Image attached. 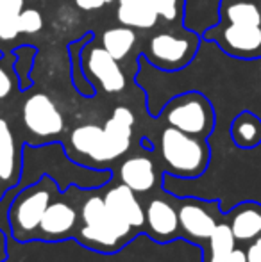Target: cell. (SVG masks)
<instances>
[{
    "label": "cell",
    "instance_id": "obj_3",
    "mask_svg": "<svg viewBox=\"0 0 261 262\" xmlns=\"http://www.w3.org/2000/svg\"><path fill=\"white\" fill-rule=\"evenodd\" d=\"M159 154L167 171L179 179H197L208 169L209 145L206 138L186 134L168 125L159 139Z\"/></svg>",
    "mask_w": 261,
    "mask_h": 262
},
{
    "label": "cell",
    "instance_id": "obj_34",
    "mask_svg": "<svg viewBox=\"0 0 261 262\" xmlns=\"http://www.w3.org/2000/svg\"><path fill=\"white\" fill-rule=\"evenodd\" d=\"M120 4H131V2H138V0H118Z\"/></svg>",
    "mask_w": 261,
    "mask_h": 262
},
{
    "label": "cell",
    "instance_id": "obj_4",
    "mask_svg": "<svg viewBox=\"0 0 261 262\" xmlns=\"http://www.w3.org/2000/svg\"><path fill=\"white\" fill-rule=\"evenodd\" d=\"M163 118L170 127L186 134L206 138L215 128V111L204 95L190 91L174 98L163 111Z\"/></svg>",
    "mask_w": 261,
    "mask_h": 262
},
{
    "label": "cell",
    "instance_id": "obj_1",
    "mask_svg": "<svg viewBox=\"0 0 261 262\" xmlns=\"http://www.w3.org/2000/svg\"><path fill=\"white\" fill-rule=\"evenodd\" d=\"M72 189L79 210V225L73 235L77 243L91 252L116 253L136 237L139 230L120 223L111 216L106 207L104 194L98 191V187L83 189L81 186L72 184Z\"/></svg>",
    "mask_w": 261,
    "mask_h": 262
},
{
    "label": "cell",
    "instance_id": "obj_27",
    "mask_svg": "<svg viewBox=\"0 0 261 262\" xmlns=\"http://www.w3.org/2000/svg\"><path fill=\"white\" fill-rule=\"evenodd\" d=\"M24 11V0H0V18L20 14Z\"/></svg>",
    "mask_w": 261,
    "mask_h": 262
},
{
    "label": "cell",
    "instance_id": "obj_11",
    "mask_svg": "<svg viewBox=\"0 0 261 262\" xmlns=\"http://www.w3.org/2000/svg\"><path fill=\"white\" fill-rule=\"evenodd\" d=\"M70 145L77 156L86 159L84 168L102 169L106 164L113 162L104 127H98L95 123L79 125L70 134Z\"/></svg>",
    "mask_w": 261,
    "mask_h": 262
},
{
    "label": "cell",
    "instance_id": "obj_7",
    "mask_svg": "<svg viewBox=\"0 0 261 262\" xmlns=\"http://www.w3.org/2000/svg\"><path fill=\"white\" fill-rule=\"evenodd\" d=\"M22 120L29 134L39 141H50L65 130L63 114L47 93H34L24 102Z\"/></svg>",
    "mask_w": 261,
    "mask_h": 262
},
{
    "label": "cell",
    "instance_id": "obj_32",
    "mask_svg": "<svg viewBox=\"0 0 261 262\" xmlns=\"http://www.w3.org/2000/svg\"><path fill=\"white\" fill-rule=\"evenodd\" d=\"M7 257V246H6V234L0 230V262H4Z\"/></svg>",
    "mask_w": 261,
    "mask_h": 262
},
{
    "label": "cell",
    "instance_id": "obj_26",
    "mask_svg": "<svg viewBox=\"0 0 261 262\" xmlns=\"http://www.w3.org/2000/svg\"><path fill=\"white\" fill-rule=\"evenodd\" d=\"M18 16L20 14H11V16L0 18V41H13L20 32V25H18Z\"/></svg>",
    "mask_w": 261,
    "mask_h": 262
},
{
    "label": "cell",
    "instance_id": "obj_25",
    "mask_svg": "<svg viewBox=\"0 0 261 262\" xmlns=\"http://www.w3.org/2000/svg\"><path fill=\"white\" fill-rule=\"evenodd\" d=\"M18 25H20L22 34H36L43 27V16L38 9H24L18 16Z\"/></svg>",
    "mask_w": 261,
    "mask_h": 262
},
{
    "label": "cell",
    "instance_id": "obj_24",
    "mask_svg": "<svg viewBox=\"0 0 261 262\" xmlns=\"http://www.w3.org/2000/svg\"><path fill=\"white\" fill-rule=\"evenodd\" d=\"M149 2L157 13V16L165 18L167 21L179 20L185 11V0H149Z\"/></svg>",
    "mask_w": 261,
    "mask_h": 262
},
{
    "label": "cell",
    "instance_id": "obj_33",
    "mask_svg": "<svg viewBox=\"0 0 261 262\" xmlns=\"http://www.w3.org/2000/svg\"><path fill=\"white\" fill-rule=\"evenodd\" d=\"M6 193H7L6 186H4V184L0 182V200H2V198H4V194H6Z\"/></svg>",
    "mask_w": 261,
    "mask_h": 262
},
{
    "label": "cell",
    "instance_id": "obj_2",
    "mask_svg": "<svg viewBox=\"0 0 261 262\" xmlns=\"http://www.w3.org/2000/svg\"><path fill=\"white\" fill-rule=\"evenodd\" d=\"M59 191L50 175H42V179L18 191L7 209V221L14 241H36L43 214Z\"/></svg>",
    "mask_w": 261,
    "mask_h": 262
},
{
    "label": "cell",
    "instance_id": "obj_21",
    "mask_svg": "<svg viewBox=\"0 0 261 262\" xmlns=\"http://www.w3.org/2000/svg\"><path fill=\"white\" fill-rule=\"evenodd\" d=\"M118 21L131 29H152L157 21V13L149 0H138L131 4H120L116 11Z\"/></svg>",
    "mask_w": 261,
    "mask_h": 262
},
{
    "label": "cell",
    "instance_id": "obj_16",
    "mask_svg": "<svg viewBox=\"0 0 261 262\" xmlns=\"http://www.w3.org/2000/svg\"><path fill=\"white\" fill-rule=\"evenodd\" d=\"M132 127H134V114L129 107H116L113 111L111 118L106 121L104 134L108 139L109 150H111L113 161L120 159L132 143Z\"/></svg>",
    "mask_w": 261,
    "mask_h": 262
},
{
    "label": "cell",
    "instance_id": "obj_29",
    "mask_svg": "<svg viewBox=\"0 0 261 262\" xmlns=\"http://www.w3.org/2000/svg\"><path fill=\"white\" fill-rule=\"evenodd\" d=\"M245 253H247V262H261V235L249 243Z\"/></svg>",
    "mask_w": 261,
    "mask_h": 262
},
{
    "label": "cell",
    "instance_id": "obj_20",
    "mask_svg": "<svg viewBox=\"0 0 261 262\" xmlns=\"http://www.w3.org/2000/svg\"><path fill=\"white\" fill-rule=\"evenodd\" d=\"M220 21L261 25V7L256 0H220Z\"/></svg>",
    "mask_w": 261,
    "mask_h": 262
},
{
    "label": "cell",
    "instance_id": "obj_23",
    "mask_svg": "<svg viewBox=\"0 0 261 262\" xmlns=\"http://www.w3.org/2000/svg\"><path fill=\"white\" fill-rule=\"evenodd\" d=\"M209 243V259L208 262H226L229 253L236 248V239L231 230V225L226 221H220L213 234L208 239Z\"/></svg>",
    "mask_w": 261,
    "mask_h": 262
},
{
    "label": "cell",
    "instance_id": "obj_30",
    "mask_svg": "<svg viewBox=\"0 0 261 262\" xmlns=\"http://www.w3.org/2000/svg\"><path fill=\"white\" fill-rule=\"evenodd\" d=\"M77 7L84 11H95V9H101L102 6H106V0H75Z\"/></svg>",
    "mask_w": 261,
    "mask_h": 262
},
{
    "label": "cell",
    "instance_id": "obj_35",
    "mask_svg": "<svg viewBox=\"0 0 261 262\" xmlns=\"http://www.w3.org/2000/svg\"><path fill=\"white\" fill-rule=\"evenodd\" d=\"M106 2H108V4H109V2H113V0H106Z\"/></svg>",
    "mask_w": 261,
    "mask_h": 262
},
{
    "label": "cell",
    "instance_id": "obj_13",
    "mask_svg": "<svg viewBox=\"0 0 261 262\" xmlns=\"http://www.w3.org/2000/svg\"><path fill=\"white\" fill-rule=\"evenodd\" d=\"M88 75L93 77L106 93H120L126 88V75L118 61L102 47H95L86 55Z\"/></svg>",
    "mask_w": 261,
    "mask_h": 262
},
{
    "label": "cell",
    "instance_id": "obj_17",
    "mask_svg": "<svg viewBox=\"0 0 261 262\" xmlns=\"http://www.w3.org/2000/svg\"><path fill=\"white\" fill-rule=\"evenodd\" d=\"M227 223L238 243H251L261 235V205L244 202L227 214Z\"/></svg>",
    "mask_w": 261,
    "mask_h": 262
},
{
    "label": "cell",
    "instance_id": "obj_5",
    "mask_svg": "<svg viewBox=\"0 0 261 262\" xmlns=\"http://www.w3.org/2000/svg\"><path fill=\"white\" fill-rule=\"evenodd\" d=\"M77 225H79L77 200L72 186H68L65 191H59L47 207L36 239L47 243L73 239Z\"/></svg>",
    "mask_w": 261,
    "mask_h": 262
},
{
    "label": "cell",
    "instance_id": "obj_9",
    "mask_svg": "<svg viewBox=\"0 0 261 262\" xmlns=\"http://www.w3.org/2000/svg\"><path fill=\"white\" fill-rule=\"evenodd\" d=\"M218 202H204L195 198L181 200L177 205L179 227L183 237L190 241H208L209 235L222 220L220 216Z\"/></svg>",
    "mask_w": 261,
    "mask_h": 262
},
{
    "label": "cell",
    "instance_id": "obj_18",
    "mask_svg": "<svg viewBox=\"0 0 261 262\" xmlns=\"http://www.w3.org/2000/svg\"><path fill=\"white\" fill-rule=\"evenodd\" d=\"M183 13L188 31L206 32L220 21V0H185Z\"/></svg>",
    "mask_w": 261,
    "mask_h": 262
},
{
    "label": "cell",
    "instance_id": "obj_28",
    "mask_svg": "<svg viewBox=\"0 0 261 262\" xmlns=\"http://www.w3.org/2000/svg\"><path fill=\"white\" fill-rule=\"evenodd\" d=\"M13 90V80H11V75L2 64H0V100L7 97Z\"/></svg>",
    "mask_w": 261,
    "mask_h": 262
},
{
    "label": "cell",
    "instance_id": "obj_12",
    "mask_svg": "<svg viewBox=\"0 0 261 262\" xmlns=\"http://www.w3.org/2000/svg\"><path fill=\"white\" fill-rule=\"evenodd\" d=\"M106 207L115 220L126 223L136 230L143 232L145 225V207L142 205L139 194L134 193L126 184L118 182L104 191Z\"/></svg>",
    "mask_w": 261,
    "mask_h": 262
},
{
    "label": "cell",
    "instance_id": "obj_8",
    "mask_svg": "<svg viewBox=\"0 0 261 262\" xmlns=\"http://www.w3.org/2000/svg\"><path fill=\"white\" fill-rule=\"evenodd\" d=\"M206 39L216 41L226 54L240 59L261 57V25L218 21L206 31Z\"/></svg>",
    "mask_w": 261,
    "mask_h": 262
},
{
    "label": "cell",
    "instance_id": "obj_15",
    "mask_svg": "<svg viewBox=\"0 0 261 262\" xmlns=\"http://www.w3.org/2000/svg\"><path fill=\"white\" fill-rule=\"evenodd\" d=\"M22 179V152L7 120L0 118V182L9 191Z\"/></svg>",
    "mask_w": 261,
    "mask_h": 262
},
{
    "label": "cell",
    "instance_id": "obj_10",
    "mask_svg": "<svg viewBox=\"0 0 261 262\" xmlns=\"http://www.w3.org/2000/svg\"><path fill=\"white\" fill-rule=\"evenodd\" d=\"M143 232L156 243H168L181 237L177 207L172 205L167 193L150 198L145 205V225Z\"/></svg>",
    "mask_w": 261,
    "mask_h": 262
},
{
    "label": "cell",
    "instance_id": "obj_19",
    "mask_svg": "<svg viewBox=\"0 0 261 262\" xmlns=\"http://www.w3.org/2000/svg\"><path fill=\"white\" fill-rule=\"evenodd\" d=\"M231 139L242 150L261 145V118L251 111H242L231 123Z\"/></svg>",
    "mask_w": 261,
    "mask_h": 262
},
{
    "label": "cell",
    "instance_id": "obj_6",
    "mask_svg": "<svg viewBox=\"0 0 261 262\" xmlns=\"http://www.w3.org/2000/svg\"><path fill=\"white\" fill-rule=\"evenodd\" d=\"M198 49V36L193 31H186L181 34L175 32H159L150 38L147 45L149 59L163 70L185 68L193 59Z\"/></svg>",
    "mask_w": 261,
    "mask_h": 262
},
{
    "label": "cell",
    "instance_id": "obj_22",
    "mask_svg": "<svg viewBox=\"0 0 261 262\" xmlns=\"http://www.w3.org/2000/svg\"><path fill=\"white\" fill-rule=\"evenodd\" d=\"M136 32L131 27H113L102 34V47L108 50L116 61L124 59L136 45Z\"/></svg>",
    "mask_w": 261,
    "mask_h": 262
},
{
    "label": "cell",
    "instance_id": "obj_31",
    "mask_svg": "<svg viewBox=\"0 0 261 262\" xmlns=\"http://www.w3.org/2000/svg\"><path fill=\"white\" fill-rule=\"evenodd\" d=\"M226 262H247V253L242 248H234L226 259Z\"/></svg>",
    "mask_w": 261,
    "mask_h": 262
},
{
    "label": "cell",
    "instance_id": "obj_14",
    "mask_svg": "<svg viewBox=\"0 0 261 262\" xmlns=\"http://www.w3.org/2000/svg\"><path fill=\"white\" fill-rule=\"evenodd\" d=\"M118 179L122 184L131 187L134 193L147 194L156 187L157 175H156V166H154L152 159L147 156H132L127 157L126 161L120 164L118 169Z\"/></svg>",
    "mask_w": 261,
    "mask_h": 262
}]
</instances>
